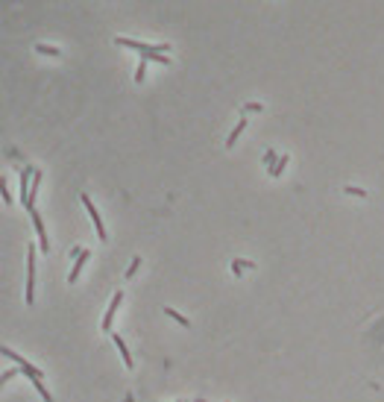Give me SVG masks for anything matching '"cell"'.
Returning a JSON list of instances; mask_svg holds the SVG:
<instances>
[{
    "label": "cell",
    "instance_id": "1",
    "mask_svg": "<svg viewBox=\"0 0 384 402\" xmlns=\"http://www.w3.org/2000/svg\"><path fill=\"white\" fill-rule=\"evenodd\" d=\"M0 355H3V358H9V361H15V364H18V370H21V373H26L29 379H41V370H38V367H32V364H29L26 358H21L18 353H12L9 347H0Z\"/></svg>",
    "mask_w": 384,
    "mask_h": 402
},
{
    "label": "cell",
    "instance_id": "2",
    "mask_svg": "<svg viewBox=\"0 0 384 402\" xmlns=\"http://www.w3.org/2000/svg\"><path fill=\"white\" fill-rule=\"evenodd\" d=\"M79 200H82V206H85V212L91 214V223L97 226V235H100V241H106V238H109V232H106V226H103V217H100V212L94 209V203H91V197H88V194H82Z\"/></svg>",
    "mask_w": 384,
    "mask_h": 402
},
{
    "label": "cell",
    "instance_id": "3",
    "mask_svg": "<svg viewBox=\"0 0 384 402\" xmlns=\"http://www.w3.org/2000/svg\"><path fill=\"white\" fill-rule=\"evenodd\" d=\"M35 247H29V256H26V303H32L35 297Z\"/></svg>",
    "mask_w": 384,
    "mask_h": 402
},
{
    "label": "cell",
    "instance_id": "4",
    "mask_svg": "<svg viewBox=\"0 0 384 402\" xmlns=\"http://www.w3.org/2000/svg\"><path fill=\"white\" fill-rule=\"evenodd\" d=\"M29 217H32V226H35V235H38V250L50 253V241H47V232H44V220H41V214L32 209V212H29Z\"/></svg>",
    "mask_w": 384,
    "mask_h": 402
},
{
    "label": "cell",
    "instance_id": "5",
    "mask_svg": "<svg viewBox=\"0 0 384 402\" xmlns=\"http://www.w3.org/2000/svg\"><path fill=\"white\" fill-rule=\"evenodd\" d=\"M120 303H123V294L120 291H114V297H112V303H109V308H106V314H103V332H109L112 329V323H114V311L120 308Z\"/></svg>",
    "mask_w": 384,
    "mask_h": 402
},
{
    "label": "cell",
    "instance_id": "6",
    "mask_svg": "<svg viewBox=\"0 0 384 402\" xmlns=\"http://www.w3.org/2000/svg\"><path fill=\"white\" fill-rule=\"evenodd\" d=\"M88 259H91V250H82V256L73 261V267H70V273H68V282H70V285L79 279V273H82V267H85V261H88Z\"/></svg>",
    "mask_w": 384,
    "mask_h": 402
},
{
    "label": "cell",
    "instance_id": "7",
    "mask_svg": "<svg viewBox=\"0 0 384 402\" xmlns=\"http://www.w3.org/2000/svg\"><path fill=\"white\" fill-rule=\"evenodd\" d=\"M114 41L123 44V47H132V50H138V53H147V50L153 47V44H144V41H135V38H123V35H117Z\"/></svg>",
    "mask_w": 384,
    "mask_h": 402
},
{
    "label": "cell",
    "instance_id": "8",
    "mask_svg": "<svg viewBox=\"0 0 384 402\" xmlns=\"http://www.w3.org/2000/svg\"><path fill=\"white\" fill-rule=\"evenodd\" d=\"M244 129H247V118H241V120H238V126H235V129L229 132V138H226V147H229V150L235 147V141L241 138V132H244Z\"/></svg>",
    "mask_w": 384,
    "mask_h": 402
},
{
    "label": "cell",
    "instance_id": "9",
    "mask_svg": "<svg viewBox=\"0 0 384 402\" xmlns=\"http://www.w3.org/2000/svg\"><path fill=\"white\" fill-rule=\"evenodd\" d=\"M112 341H114V347L120 350V355H123V364H126V367L132 370V355H129V350H126V344H123V338H120V335H114Z\"/></svg>",
    "mask_w": 384,
    "mask_h": 402
},
{
    "label": "cell",
    "instance_id": "10",
    "mask_svg": "<svg viewBox=\"0 0 384 402\" xmlns=\"http://www.w3.org/2000/svg\"><path fill=\"white\" fill-rule=\"evenodd\" d=\"M164 314H167V317H170V320H176V323H179V326H185V329H188V326H191V320H188V317H185V314H179V311H173V308H170V306H167V308H164Z\"/></svg>",
    "mask_w": 384,
    "mask_h": 402
},
{
    "label": "cell",
    "instance_id": "11",
    "mask_svg": "<svg viewBox=\"0 0 384 402\" xmlns=\"http://www.w3.org/2000/svg\"><path fill=\"white\" fill-rule=\"evenodd\" d=\"M32 385H35V391L41 394V400H44V402H53V397H50V391L44 388V379H32Z\"/></svg>",
    "mask_w": 384,
    "mask_h": 402
},
{
    "label": "cell",
    "instance_id": "12",
    "mask_svg": "<svg viewBox=\"0 0 384 402\" xmlns=\"http://www.w3.org/2000/svg\"><path fill=\"white\" fill-rule=\"evenodd\" d=\"M35 53H44V56H62L59 47H50V44H35Z\"/></svg>",
    "mask_w": 384,
    "mask_h": 402
},
{
    "label": "cell",
    "instance_id": "13",
    "mask_svg": "<svg viewBox=\"0 0 384 402\" xmlns=\"http://www.w3.org/2000/svg\"><path fill=\"white\" fill-rule=\"evenodd\" d=\"M144 76H147V62L141 59V62H138V71H135V82L141 85V82H144Z\"/></svg>",
    "mask_w": 384,
    "mask_h": 402
},
{
    "label": "cell",
    "instance_id": "14",
    "mask_svg": "<svg viewBox=\"0 0 384 402\" xmlns=\"http://www.w3.org/2000/svg\"><path fill=\"white\" fill-rule=\"evenodd\" d=\"M288 162H291V159H288V156H282V159H279V165H276L270 173H273V176H282V173H285V167H288Z\"/></svg>",
    "mask_w": 384,
    "mask_h": 402
},
{
    "label": "cell",
    "instance_id": "15",
    "mask_svg": "<svg viewBox=\"0 0 384 402\" xmlns=\"http://www.w3.org/2000/svg\"><path fill=\"white\" fill-rule=\"evenodd\" d=\"M0 197H3V203H6V206H12V194H9V185H6V179H0Z\"/></svg>",
    "mask_w": 384,
    "mask_h": 402
},
{
    "label": "cell",
    "instance_id": "16",
    "mask_svg": "<svg viewBox=\"0 0 384 402\" xmlns=\"http://www.w3.org/2000/svg\"><path fill=\"white\" fill-rule=\"evenodd\" d=\"M138 267H141V259H132V264H129V270H126L123 276H126V279H132V276L138 273Z\"/></svg>",
    "mask_w": 384,
    "mask_h": 402
},
{
    "label": "cell",
    "instance_id": "17",
    "mask_svg": "<svg viewBox=\"0 0 384 402\" xmlns=\"http://www.w3.org/2000/svg\"><path fill=\"white\" fill-rule=\"evenodd\" d=\"M264 162H267V170H273V167H276V153L267 150V153H264Z\"/></svg>",
    "mask_w": 384,
    "mask_h": 402
},
{
    "label": "cell",
    "instance_id": "18",
    "mask_svg": "<svg viewBox=\"0 0 384 402\" xmlns=\"http://www.w3.org/2000/svg\"><path fill=\"white\" fill-rule=\"evenodd\" d=\"M241 112H244V115H247V112H264V106H261V103H247Z\"/></svg>",
    "mask_w": 384,
    "mask_h": 402
},
{
    "label": "cell",
    "instance_id": "19",
    "mask_svg": "<svg viewBox=\"0 0 384 402\" xmlns=\"http://www.w3.org/2000/svg\"><path fill=\"white\" fill-rule=\"evenodd\" d=\"M343 191H346V194H352V197H367V191H364V188H349V185H346Z\"/></svg>",
    "mask_w": 384,
    "mask_h": 402
},
{
    "label": "cell",
    "instance_id": "20",
    "mask_svg": "<svg viewBox=\"0 0 384 402\" xmlns=\"http://www.w3.org/2000/svg\"><path fill=\"white\" fill-rule=\"evenodd\" d=\"M12 376H15V370H6V373L0 376V388H6V385L12 382Z\"/></svg>",
    "mask_w": 384,
    "mask_h": 402
},
{
    "label": "cell",
    "instance_id": "21",
    "mask_svg": "<svg viewBox=\"0 0 384 402\" xmlns=\"http://www.w3.org/2000/svg\"><path fill=\"white\" fill-rule=\"evenodd\" d=\"M235 261H238L244 270H255V261H247V259H235Z\"/></svg>",
    "mask_w": 384,
    "mask_h": 402
}]
</instances>
